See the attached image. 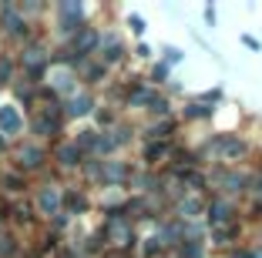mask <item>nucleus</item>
<instances>
[{"label":"nucleus","mask_w":262,"mask_h":258,"mask_svg":"<svg viewBox=\"0 0 262 258\" xmlns=\"http://www.w3.org/2000/svg\"><path fill=\"white\" fill-rule=\"evenodd\" d=\"M222 184H225L229 191H242V184H246V178H242V175H225V178H222Z\"/></svg>","instance_id":"ddd939ff"},{"label":"nucleus","mask_w":262,"mask_h":258,"mask_svg":"<svg viewBox=\"0 0 262 258\" xmlns=\"http://www.w3.org/2000/svg\"><path fill=\"white\" fill-rule=\"evenodd\" d=\"M20 131H24V118H20V111H17L14 104H0V134L14 137V134H20Z\"/></svg>","instance_id":"f257e3e1"},{"label":"nucleus","mask_w":262,"mask_h":258,"mask_svg":"<svg viewBox=\"0 0 262 258\" xmlns=\"http://www.w3.org/2000/svg\"><path fill=\"white\" fill-rule=\"evenodd\" d=\"M51 87L61 91V94H71L74 91V74H71L68 67H54L51 71Z\"/></svg>","instance_id":"20e7f679"},{"label":"nucleus","mask_w":262,"mask_h":258,"mask_svg":"<svg viewBox=\"0 0 262 258\" xmlns=\"http://www.w3.org/2000/svg\"><path fill=\"white\" fill-rule=\"evenodd\" d=\"M40 158H44V151H40V148H34V145L20 148V165L34 168V165H40Z\"/></svg>","instance_id":"9d476101"},{"label":"nucleus","mask_w":262,"mask_h":258,"mask_svg":"<svg viewBox=\"0 0 262 258\" xmlns=\"http://www.w3.org/2000/svg\"><path fill=\"white\" fill-rule=\"evenodd\" d=\"M205 24H208V27H215V10H212V7H205Z\"/></svg>","instance_id":"6ab92c4d"},{"label":"nucleus","mask_w":262,"mask_h":258,"mask_svg":"<svg viewBox=\"0 0 262 258\" xmlns=\"http://www.w3.org/2000/svg\"><path fill=\"white\" fill-rule=\"evenodd\" d=\"M131 104H145L151 114H165V111H168L165 98H158V94H151V91H135V94H131Z\"/></svg>","instance_id":"7ed1b4c3"},{"label":"nucleus","mask_w":262,"mask_h":258,"mask_svg":"<svg viewBox=\"0 0 262 258\" xmlns=\"http://www.w3.org/2000/svg\"><path fill=\"white\" fill-rule=\"evenodd\" d=\"M131 27H135V34H141V31H145V20H141L138 14H131Z\"/></svg>","instance_id":"a211bd4d"},{"label":"nucleus","mask_w":262,"mask_h":258,"mask_svg":"<svg viewBox=\"0 0 262 258\" xmlns=\"http://www.w3.org/2000/svg\"><path fill=\"white\" fill-rule=\"evenodd\" d=\"M182 258H202V245H199V242L182 245Z\"/></svg>","instance_id":"4468645a"},{"label":"nucleus","mask_w":262,"mask_h":258,"mask_svg":"<svg viewBox=\"0 0 262 258\" xmlns=\"http://www.w3.org/2000/svg\"><path fill=\"white\" fill-rule=\"evenodd\" d=\"M205 114H212L208 107H202V104H192V111H188V118H205Z\"/></svg>","instance_id":"dca6fc26"},{"label":"nucleus","mask_w":262,"mask_h":258,"mask_svg":"<svg viewBox=\"0 0 262 258\" xmlns=\"http://www.w3.org/2000/svg\"><path fill=\"white\" fill-rule=\"evenodd\" d=\"M37 208H40V215H61V191L54 184H47L37 195Z\"/></svg>","instance_id":"f03ea898"},{"label":"nucleus","mask_w":262,"mask_h":258,"mask_svg":"<svg viewBox=\"0 0 262 258\" xmlns=\"http://www.w3.org/2000/svg\"><path fill=\"white\" fill-rule=\"evenodd\" d=\"M215 148L225 154V158H239V154L246 151V145H242V141H235V137H219Z\"/></svg>","instance_id":"39448f33"},{"label":"nucleus","mask_w":262,"mask_h":258,"mask_svg":"<svg viewBox=\"0 0 262 258\" xmlns=\"http://www.w3.org/2000/svg\"><path fill=\"white\" fill-rule=\"evenodd\" d=\"M252 258H262V248H259V251H255V255H252Z\"/></svg>","instance_id":"aec40b11"},{"label":"nucleus","mask_w":262,"mask_h":258,"mask_svg":"<svg viewBox=\"0 0 262 258\" xmlns=\"http://www.w3.org/2000/svg\"><path fill=\"white\" fill-rule=\"evenodd\" d=\"M64 14V31H74V20H81V4H61Z\"/></svg>","instance_id":"0eeeda50"},{"label":"nucleus","mask_w":262,"mask_h":258,"mask_svg":"<svg viewBox=\"0 0 262 258\" xmlns=\"http://www.w3.org/2000/svg\"><path fill=\"white\" fill-rule=\"evenodd\" d=\"M208 218L215 221V225H219V221H229V205H212V212H208Z\"/></svg>","instance_id":"f8f14e48"},{"label":"nucleus","mask_w":262,"mask_h":258,"mask_svg":"<svg viewBox=\"0 0 262 258\" xmlns=\"http://www.w3.org/2000/svg\"><path fill=\"white\" fill-rule=\"evenodd\" d=\"M88 111H91V98H88V94H77L68 104V114H74V118H81V114H88Z\"/></svg>","instance_id":"1a4fd4ad"},{"label":"nucleus","mask_w":262,"mask_h":258,"mask_svg":"<svg viewBox=\"0 0 262 258\" xmlns=\"http://www.w3.org/2000/svg\"><path fill=\"white\" fill-rule=\"evenodd\" d=\"M165 57H168L171 64H178L182 61V51H178V47H165Z\"/></svg>","instance_id":"2eb2a0df"},{"label":"nucleus","mask_w":262,"mask_h":258,"mask_svg":"<svg viewBox=\"0 0 262 258\" xmlns=\"http://www.w3.org/2000/svg\"><path fill=\"white\" fill-rule=\"evenodd\" d=\"M27 64H31V67H37V64H40V51H37V47L27 51Z\"/></svg>","instance_id":"f3484780"},{"label":"nucleus","mask_w":262,"mask_h":258,"mask_svg":"<svg viewBox=\"0 0 262 258\" xmlns=\"http://www.w3.org/2000/svg\"><path fill=\"white\" fill-rule=\"evenodd\" d=\"M4 24H7L10 34H24V31H27V24L14 14V7H10V4H4Z\"/></svg>","instance_id":"423d86ee"},{"label":"nucleus","mask_w":262,"mask_h":258,"mask_svg":"<svg viewBox=\"0 0 262 258\" xmlns=\"http://www.w3.org/2000/svg\"><path fill=\"white\" fill-rule=\"evenodd\" d=\"M57 158L64 161V165H77V158H81V154H77V148H61V151H57Z\"/></svg>","instance_id":"9b49d317"},{"label":"nucleus","mask_w":262,"mask_h":258,"mask_svg":"<svg viewBox=\"0 0 262 258\" xmlns=\"http://www.w3.org/2000/svg\"><path fill=\"white\" fill-rule=\"evenodd\" d=\"M101 57H104V61H118V57H121V44H118V37H104V40H101Z\"/></svg>","instance_id":"6e6552de"}]
</instances>
